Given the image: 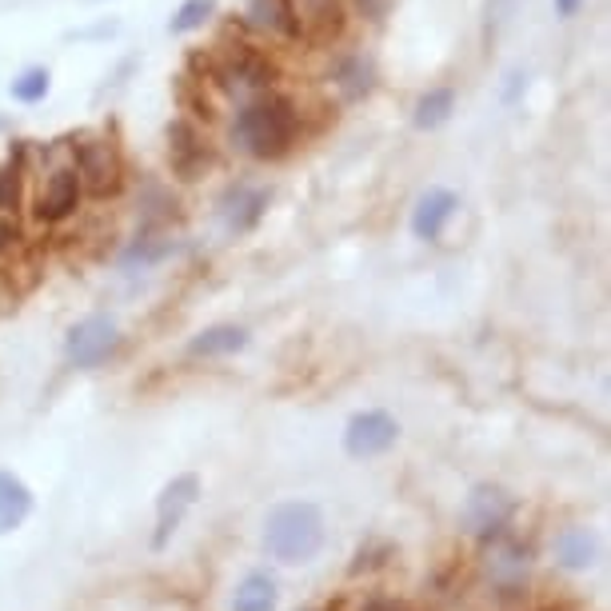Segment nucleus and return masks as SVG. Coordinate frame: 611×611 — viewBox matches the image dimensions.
Masks as SVG:
<instances>
[{
  "label": "nucleus",
  "mask_w": 611,
  "mask_h": 611,
  "mask_svg": "<svg viewBox=\"0 0 611 611\" xmlns=\"http://www.w3.org/2000/svg\"><path fill=\"white\" fill-rule=\"evenodd\" d=\"M49 85H52L49 68H28V73H21L13 80V97L21 104H37V100L49 97Z\"/></svg>",
  "instance_id": "obj_22"
},
{
  "label": "nucleus",
  "mask_w": 611,
  "mask_h": 611,
  "mask_svg": "<svg viewBox=\"0 0 611 611\" xmlns=\"http://www.w3.org/2000/svg\"><path fill=\"white\" fill-rule=\"evenodd\" d=\"M556 556H560L563 568H587L596 560V539L584 527H568L560 539H556Z\"/></svg>",
  "instance_id": "obj_18"
},
{
  "label": "nucleus",
  "mask_w": 611,
  "mask_h": 611,
  "mask_svg": "<svg viewBox=\"0 0 611 611\" xmlns=\"http://www.w3.org/2000/svg\"><path fill=\"white\" fill-rule=\"evenodd\" d=\"M336 85H340L344 100H360L372 92V64L364 57H352V61L340 64V73H336Z\"/></svg>",
  "instance_id": "obj_20"
},
{
  "label": "nucleus",
  "mask_w": 611,
  "mask_h": 611,
  "mask_svg": "<svg viewBox=\"0 0 611 611\" xmlns=\"http://www.w3.org/2000/svg\"><path fill=\"white\" fill-rule=\"evenodd\" d=\"M264 209H269V192L264 188H233V192L224 196V221H228L233 233L257 228Z\"/></svg>",
  "instance_id": "obj_14"
},
{
  "label": "nucleus",
  "mask_w": 611,
  "mask_h": 611,
  "mask_svg": "<svg viewBox=\"0 0 611 611\" xmlns=\"http://www.w3.org/2000/svg\"><path fill=\"white\" fill-rule=\"evenodd\" d=\"M456 109V92L452 88H432L416 100V128H440Z\"/></svg>",
  "instance_id": "obj_19"
},
{
  "label": "nucleus",
  "mask_w": 611,
  "mask_h": 611,
  "mask_svg": "<svg viewBox=\"0 0 611 611\" xmlns=\"http://www.w3.org/2000/svg\"><path fill=\"white\" fill-rule=\"evenodd\" d=\"M456 209H460L456 192H448V188H428V192L416 200V209H412V233H416L420 240H440V233L448 228Z\"/></svg>",
  "instance_id": "obj_12"
},
{
  "label": "nucleus",
  "mask_w": 611,
  "mask_h": 611,
  "mask_svg": "<svg viewBox=\"0 0 611 611\" xmlns=\"http://www.w3.org/2000/svg\"><path fill=\"white\" fill-rule=\"evenodd\" d=\"M13 224H0V248H4V245H9V240H13Z\"/></svg>",
  "instance_id": "obj_25"
},
{
  "label": "nucleus",
  "mask_w": 611,
  "mask_h": 611,
  "mask_svg": "<svg viewBox=\"0 0 611 611\" xmlns=\"http://www.w3.org/2000/svg\"><path fill=\"white\" fill-rule=\"evenodd\" d=\"M396 440H400V424H396L388 412H360V416H352L348 428H344V448H348V456H356V460L384 456Z\"/></svg>",
  "instance_id": "obj_4"
},
{
  "label": "nucleus",
  "mask_w": 611,
  "mask_h": 611,
  "mask_svg": "<svg viewBox=\"0 0 611 611\" xmlns=\"http://www.w3.org/2000/svg\"><path fill=\"white\" fill-rule=\"evenodd\" d=\"M579 4H584V0H556V13H560V16H575V13H579Z\"/></svg>",
  "instance_id": "obj_24"
},
{
  "label": "nucleus",
  "mask_w": 611,
  "mask_h": 611,
  "mask_svg": "<svg viewBox=\"0 0 611 611\" xmlns=\"http://www.w3.org/2000/svg\"><path fill=\"white\" fill-rule=\"evenodd\" d=\"M248 348V332L240 324H212V328L196 332L192 344H188V356H233Z\"/></svg>",
  "instance_id": "obj_15"
},
{
  "label": "nucleus",
  "mask_w": 611,
  "mask_h": 611,
  "mask_svg": "<svg viewBox=\"0 0 611 611\" xmlns=\"http://www.w3.org/2000/svg\"><path fill=\"white\" fill-rule=\"evenodd\" d=\"M116 348V320L112 316H88L68 332V364L73 367H97L104 356Z\"/></svg>",
  "instance_id": "obj_5"
},
{
  "label": "nucleus",
  "mask_w": 611,
  "mask_h": 611,
  "mask_svg": "<svg viewBox=\"0 0 611 611\" xmlns=\"http://www.w3.org/2000/svg\"><path fill=\"white\" fill-rule=\"evenodd\" d=\"M236 136L240 145L260 160L284 157L296 140V109L284 97H260L236 116Z\"/></svg>",
  "instance_id": "obj_2"
},
{
  "label": "nucleus",
  "mask_w": 611,
  "mask_h": 611,
  "mask_svg": "<svg viewBox=\"0 0 611 611\" xmlns=\"http://www.w3.org/2000/svg\"><path fill=\"white\" fill-rule=\"evenodd\" d=\"M80 204V176H76L73 164H64V169H52L49 180H45V192L37 200V221L45 224H61L68 221Z\"/></svg>",
  "instance_id": "obj_7"
},
{
  "label": "nucleus",
  "mask_w": 611,
  "mask_h": 611,
  "mask_svg": "<svg viewBox=\"0 0 611 611\" xmlns=\"http://www.w3.org/2000/svg\"><path fill=\"white\" fill-rule=\"evenodd\" d=\"M216 13V0H184L180 9L172 13V33L184 37V33H196V28H204Z\"/></svg>",
  "instance_id": "obj_21"
},
{
  "label": "nucleus",
  "mask_w": 611,
  "mask_h": 611,
  "mask_svg": "<svg viewBox=\"0 0 611 611\" xmlns=\"http://www.w3.org/2000/svg\"><path fill=\"white\" fill-rule=\"evenodd\" d=\"M264 548L280 563H312L324 548V515L316 503L292 500L272 508L264 520Z\"/></svg>",
  "instance_id": "obj_1"
},
{
  "label": "nucleus",
  "mask_w": 611,
  "mask_h": 611,
  "mask_svg": "<svg viewBox=\"0 0 611 611\" xmlns=\"http://www.w3.org/2000/svg\"><path fill=\"white\" fill-rule=\"evenodd\" d=\"M76 176H80V192L97 196H116L124 184V160L116 152L109 136H85L80 145H76Z\"/></svg>",
  "instance_id": "obj_3"
},
{
  "label": "nucleus",
  "mask_w": 611,
  "mask_h": 611,
  "mask_svg": "<svg viewBox=\"0 0 611 611\" xmlns=\"http://www.w3.org/2000/svg\"><path fill=\"white\" fill-rule=\"evenodd\" d=\"M272 608H276V584H272V575L257 572L236 587L233 611H272Z\"/></svg>",
  "instance_id": "obj_17"
},
{
  "label": "nucleus",
  "mask_w": 611,
  "mask_h": 611,
  "mask_svg": "<svg viewBox=\"0 0 611 611\" xmlns=\"http://www.w3.org/2000/svg\"><path fill=\"white\" fill-rule=\"evenodd\" d=\"M248 25L269 37H296L292 4L288 0H248Z\"/></svg>",
  "instance_id": "obj_16"
},
{
  "label": "nucleus",
  "mask_w": 611,
  "mask_h": 611,
  "mask_svg": "<svg viewBox=\"0 0 611 611\" xmlns=\"http://www.w3.org/2000/svg\"><path fill=\"white\" fill-rule=\"evenodd\" d=\"M169 160L180 180H196L200 172L209 169V145H204V136L196 133L188 121L169 124Z\"/></svg>",
  "instance_id": "obj_9"
},
{
  "label": "nucleus",
  "mask_w": 611,
  "mask_h": 611,
  "mask_svg": "<svg viewBox=\"0 0 611 611\" xmlns=\"http://www.w3.org/2000/svg\"><path fill=\"white\" fill-rule=\"evenodd\" d=\"M508 515H512V500L500 488H491V484L472 488V496L464 500V524L472 536H496L508 524Z\"/></svg>",
  "instance_id": "obj_8"
},
{
  "label": "nucleus",
  "mask_w": 611,
  "mask_h": 611,
  "mask_svg": "<svg viewBox=\"0 0 611 611\" xmlns=\"http://www.w3.org/2000/svg\"><path fill=\"white\" fill-rule=\"evenodd\" d=\"M288 4H292L296 37L332 40L344 28V4L340 0H288Z\"/></svg>",
  "instance_id": "obj_10"
},
{
  "label": "nucleus",
  "mask_w": 611,
  "mask_h": 611,
  "mask_svg": "<svg viewBox=\"0 0 611 611\" xmlns=\"http://www.w3.org/2000/svg\"><path fill=\"white\" fill-rule=\"evenodd\" d=\"M33 512V491L21 476L13 472H0V536H9L25 524Z\"/></svg>",
  "instance_id": "obj_13"
},
{
  "label": "nucleus",
  "mask_w": 611,
  "mask_h": 611,
  "mask_svg": "<svg viewBox=\"0 0 611 611\" xmlns=\"http://www.w3.org/2000/svg\"><path fill=\"white\" fill-rule=\"evenodd\" d=\"M16 188H21V164L9 160V164H0V212L16 204Z\"/></svg>",
  "instance_id": "obj_23"
},
{
  "label": "nucleus",
  "mask_w": 611,
  "mask_h": 611,
  "mask_svg": "<svg viewBox=\"0 0 611 611\" xmlns=\"http://www.w3.org/2000/svg\"><path fill=\"white\" fill-rule=\"evenodd\" d=\"M216 76L228 80V85H245V88H264L276 80V68H272L260 52L236 45V49H224L216 57Z\"/></svg>",
  "instance_id": "obj_11"
},
{
  "label": "nucleus",
  "mask_w": 611,
  "mask_h": 611,
  "mask_svg": "<svg viewBox=\"0 0 611 611\" xmlns=\"http://www.w3.org/2000/svg\"><path fill=\"white\" fill-rule=\"evenodd\" d=\"M196 496H200V479L196 476H176L169 484V488L160 491L157 500V536H152V548H164L172 539V532L180 527V520L188 515V508L196 503Z\"/></svg>",
  "instance_id": "obj_6"
}]
</instances>
